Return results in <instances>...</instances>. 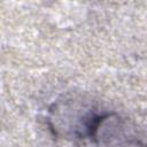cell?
I'll list each match as a JSON object with an SVG mask.
<instances>
[{
    "mask_svg": "<svg viewBox=\"0 0 147 147\" xmlns=\"http://www.w3.org/2000/svg\"><path fill=\"white\" fill-rule=\"evenodd\" d=\"M99 116L91 102L83 98L67 96L54 102L48 109V125L53 133L67 139L90 137Z\"/></svg>",
    "mask_w": 147,
    "mask_h": 147,
    "instance_id": "obj_1",
    "label": "cell"
},
{
    "mask_svg": "<svg viewBox=\"0 0 147 147\" xmlns=\"http://www.w3.org/2000/svg\"><path fill=\"white\" fill-rule=\"evenodd\" d=\"M113 147H145V145L140 140H138V139H136V138H133L131 136V137L122 140L121 142L116 144Z\"/></svg>",
    "mask_w": 147,
    "mask_h": 147,
    "instance_id": "obj_2",
    "label": "cell"
}]
</instances>
